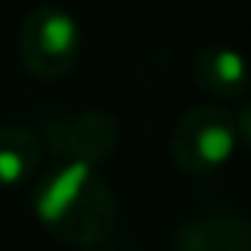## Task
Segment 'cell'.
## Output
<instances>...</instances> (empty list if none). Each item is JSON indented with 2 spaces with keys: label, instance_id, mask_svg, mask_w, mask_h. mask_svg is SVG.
Here are the masks:
<instances>
[{
  "label": "cell",
  "instance_id": "3",
  "mask_svg": "<svg viewBox=\"0 0 251 251\" xmlns=\"http://www.w3.org/2000/svg\"><path fill=\"white\" fill-rule=\"evenodd\" d=\"M238 129L235 116L219 103H200L187 110L171 135V161L190 177L216 174L235 155Z\"/></svg>",
  "mask_w": 251,
  "mask_h": 251
},
{
  "label": "cell",
  "instance_id": "8",
  "mask_svg": "<svg viewBox=\"0 0 251 251\" xmlns=\"http://www.w3.org/2000/svg\"><path fill=\"white\" fill-rule=\"evenodd\" d=\"M235 129H238V142H245L251 148V100L235 113Z\"/></svg>",
  "mask_w": 251,
  "mask_h": 251
},
{
  "label": "cell",
  "instance_id": "1",
  "mask_svg": "<svg viewBox=\"0 0 251 251\" xmlns=\"http://www.w3.org/2000/svg\"><path fill=\"white\" fill-rule=\"evenodd\" d=\"M36 219L61 245L94 248L116 229V197L94 164L58 161L36 187Z\"/></svg>",
  "mask_w": 251,
  "mask_h": 251
},
{
  "label": "cell",
  "instance_id": "6",
  "mask_svg": "<svg viewBox=\"0 0 251 251\" xmlns=\"http://www.w3.org/2000/svg\"><path fill=\"white\" fill-rule=\"evenodd\" d=\"M193 81L213 100H235L248 90L251 68L245 55L229 45H203L193 55Z\"/></svg>",
  "mask_w": 251,
  "mask_h": 251
},
{
  "label": "cell",
  "instance_id": "2",
  "mask_svg": "<svg viewBox=\"0 0 251 251\" xmlns=\"http://www.w3.org/2000/svg\"><path fill=\"white\" fill-rule=\"evenodd\" d=\"M16 52L26 71L39 81H61L81 58V26L58 3H39L23 16Z\"/></svg>",
  "mask_w": 251,
  "mask_h": 251
},
{
  "label": "cell",
  "instance_id": "5",
  "mask_svg": "<svg viewBox=\"0 0 251 251\" xmlns=\"http://www.w3.org/2000/svg\"><path fill=\"white\" fill-rule=\"evenodd\" d=\"M174 251H251V219L238 213L193 216L174 232Z\"/></svg>",
  "mask_w": 251,
  "mask_h": 251
},
{
  "label": "cell",
  "instance_id": "9",
  "mask_svg": "<svg viewBox=\"0 0 251 251\" xmlns=\"http://www.w3.org/2000/svg\"><path fill=\"white\" fill-rule=\"evenodd\" d=\"M87 251H106V248H97V245H94V248H87Z\"/></svg>",
  "mask_w": 251,
  "mask_h": 251
},
{
  "label": "cell",
  "instance_id": "4",
  "mask_svg": "<svg viewBox=\"0 0 251 251\" xmlns=\"http://www.w3.org/2000/svg\"><path fill=\"white\" fill-rule=\"evenodd\" d=\"M42 139L58 161H84L97 168L119 148V119L110 110L94 106L52 119Z\"/></svg>",
  "mask_w": 251,
  "mask_h": 251
},
{
  "label": "cell",
  "instance_id": "7",
  "mask_svg": "<svg viewBox=\"0 0 251 251\" xmlns=\"http://www.w3.org/2000/svg\"><path fill=\"white\" fill-rule=\"evenodd\" d=\"M45 139L26 126H0V187L13 190L39 171Z\"/></svg>",
  "mask_w": 251,
  "mask_h": 251
}]
</instances>
